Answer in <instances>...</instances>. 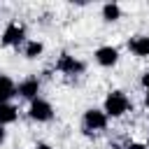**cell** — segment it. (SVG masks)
<instances>
[{"label": "cell", "instance_id": "cell-1", "mask_svg": "<svg viewBox=\"0 0 149 149\" xmlns=\"http://www.w3.org/2000/svg\"><path fill=\"white\" fill-rule=\"evenodd\" d=\"M130 109V100L123 91H112L105 98V114L107 116H123Z\"/></svg>", "mask_w": 149, "mask_h": 149}, {"label": "cell", "instance_id": "cell-7", "mask_svg": "<svg viewBox=\"0 0 149 149\" xmlns=\"http://www.w3.org/2000/svg\"><path fill=\"white\" fill-rule=\"evenodd\" d=\"M95 61L102 68H112L119 61V51L114 47H100V49H95Z\"/></svg>", "mask_w": 149, "mask_h": 149}, {"label": "cell", "instance_id": "cell-15", "mask_svg": "<svg viewBox=\"0 0 149 149\" xmlns=\"http://www.w3.org/2000/svg\"><path fill=\"white\" fill-rule=\"evenodd\" d=\"M128 149H144V144H137V142H130Z\"/></svg>", "mask_w": 149, "mask_h": 149}, {"label": "cell", "instance_id": "cell-4", "mask_svg": "<svg viewBox=\"0 0 149 149\" xmlns=\"http://www.w3.org/2000/svg\"><path fill=\"white\" fill-rule=\"evenodd\" d=\"M107 126V114H105V109H95V107H91V109H86L84 112V128L91 133V130H102Z\"/></svg>", "mask_w": 149, "mask_h": 149}, {"label": "cell", "instance_id": "cell-16", "mask_svg": "<svg viewBox=\"0 0 149 149\" xmlns=\"http://www.w3.org/2000/svg\"><path fill=\"white\" fill-rule=\"evenodd\" d=\"M35 149H54V147H51V144H47V142H40Z\"/></svg>", "mask_w": 149, "mask_h": 149}, {"label": "cell", "instance_id": "cell-13", "mask_svg": "<svg viewBox=\"0 0 149 149\" xmlns=\"http://www.w3.org/2000/svg\"><path fill=\"white\" fill-rule=\"evenodd\" d=\"M140 81H142V86H144V88L149 91V70H147V72L142 74V79H140Z\"/></svg>", "mask_w": 149, "mask_h": 149}, {"label": "cell", "instance_id": "cell-17", "mask_svg": "<svg viewBox=\"0 0 149 149\" xmlns=\"http://www.w3.org/2000/svg\"><path fill=\"white\" fill-rule=\"evenodd\" d=\"M144 105H147V107H149V91H147V93H144Z\"/></svg>", "mask_w": 149, "mask_h": 149}, {"label": "cell", "instance_id": "cell-2", "mask_svg": "<svg viewBox=\"0 0 149 149\" xmlns=\"http://www.w3.org/2000/svg\"><path fill=\"white\" fill-rule=\"evenodd\" d=\"M23 40H26V28L19 26V23H14V21L2 30V37H0L2 47H19Z\"/></svg>", "mask_w": 149, "mask_h": 149}, {"label": "cell", "instance_id": "cell-3", "mask_svg": "<svg viewBox=\"0 0 149 149\" xmlns=\"http://www.w3.org/2000/svg\"><path fill=\"white\" fill-rule=\"evenodd\" d=\"M28 116H30L33 121H51V119H54V107H51L47 100H42V98H35V100L30 102Z\"/></svg>", "mask_w": 149, "mask_h": 149}, {"label": "cell", "instance_id": "cell-12", "mask_svg": "<svg viewBox=\"0 0 149 149\" xmlns=\"http://www.w3.org/2000/svg\"><path fill=\"white\" fill-rule=\"evenodd\" d=\"M42 51H44V44L37 42V40H30V42L26 44V51H23V54H26V58H37Z\"/></svg>", "mask_w": 149, "mask_h": 149}, {"label": "cell", "instance_id": "cell-11", "mask_svg": "<svg viewBox=\"0 0 149 149\" xmlns=\"http://www.w3.org/2000/svg\"><path fill=\"white\" fill-rule=\"evenodd\" d=\"M121 16V7L116 5V2H107L105 7H102V19L105 21H116Z\"/></svg>", "mask_w": 149, "mask_h": 149}, {"label": "cell", "instance_id": "cell-9", "mask_svg": "<svg viewBox=\"0 0 149 149\" xmlns=\"http://www.w3.org/2000/svg\"><path fill=\"white\" fill-rule=\"evenodd\" d=\"M12 95H16V84L7 74H0V102H7Z\"/></svg>", "mask_w": 149, "mask_h": 149}, {"label": "cell", "instance_id": "cell-5", "mask_svg": "<svg viewBox=\"0 0 149 149\" xmlns=\"http://www.w3.org/2000/svg\"><path fill=\"white\" fill-rule=\"evenodd\" d=\"M56 68H58L63 74H79V72H84V63H81V61H77V58H74V56H70V54H61V58H58Z\"/></svg>", "mask_w": 149, "mask_h": 149}, {"label": "cell", "instance_id": "cell-8", "mask_svg": "<svg viewBox=\"0 0 149 149\" xmlns=\"http://www.w3.org/2000/svg\"><path fill=\"white\" fill-rule=\"evenodd\" d=\"M128 49H130L135 56L147 58V56H149V35H137V37H133V40L128 42Z\"/></svg>", "mask_w": 149, "mask_h": 149}, {"label": "cell", "instance_id": "cell-10", "mask_svg": "<svg viewBox=\"0 0 149 149\" xmlns=\"http://www.w3.org/2000/svg\"><path fill=\"white\" fill-rule=\"evenodd\" d=\"M16 121V107L9 102H0V126Z\"/></svg>", "mask_w": 149, "mask_h": 149}, {"label": "cell", "instance_id": "cell-6", "mask_svg": "<svg viewBox=\"0 0 149 149\" xmlns=\"http://www.w3.org/2000/svg\"><path fill=\"white\" fill-rule=\"evenodd\" d=\"M37 93H40V79H35V77H28L16 86V95H21V98H26L30 102L37 98Z\"/></svg>", "mask_w": 149, "mask_h": 149}, {"label": "cell", "instance_id": "cell-14", "mask_svg": "<svg viewBox=\"0 0 149 149\" xmlns=\"http://www.w3.org/2000/svg\"><path fill=\"white\" fill-rule=\"evenodd\" d=\"M5 137H7V130H5V126H0V144L5 142Z\"/></svg>", "mask_w": 149, "mask_h": 149}]
</instances>
